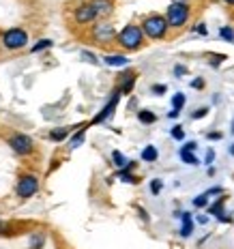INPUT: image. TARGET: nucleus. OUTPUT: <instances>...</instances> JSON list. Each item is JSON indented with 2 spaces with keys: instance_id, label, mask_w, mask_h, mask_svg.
<instances>
[{
  "instance_id": "f257e3e1",
  "label": "nucleus",
  "mask_w": 234,
  "mask_h": 249,
  "mask_svg": "<svg viewBox=\"0 0 234 249\" xmlns=\"http://www.w3.org/2000/svg\"><path fill=\"white\" fill-rule=\"evenodd\" d=\"M118 45L125 50H129V52H136L142 48V43H144V30H142V26H136V24H129V26H125V28L118 33Z\"/></svg>"
},
{
  "instance_id": "f03ea898",
  "label": "nucleus",
  "mask_w": 234,
  "mask_h": 249,
  "mask_svg": "<svg viewBox=\"0 0 234 249\" xmlns=\"http://www.w3.org/2000/svg\"><path fill=\"white\" fill-rule=\"evenodd\" d=\"M168 28H170L168 19H165L163 15H157V13L144 18V22H142V30L148 39H163L165 33H168Z\"/></svg>"
},
{
  "instance_id": "7ed1b4c3",
  "label": "nucleus",
  "mask_w": 234,
  "mask_h": 249,
  "mask_svg": "<svg viewBox=\"0 0 234 249\" xmlns=\"http://www.w3.org/2000/svg\"><path fill=\"white\" fill-rule=\"evenodd\" d=\"M189 4L187 2H172L168 7V13H165V19H168L170 28H180V26L187 24L189 19Z\"/></svg>"
},
{
  "instance_id": "20e7f679",
  "label": "nucleus",
  "mask_w": 234,
  "mask_h": 249,
  "mask_svg": "<svg viewBox=\"0 0 234 249\" xmlns=\"http://www.w3.org/2000/svg\"><path fill=\"white\" fill-rule=\"evenodd\" d=\"M37 191H39V178L35 174H22L18 178V185H15V194H18V198L28 200V198H33Z\"/></svg>"
},
{
  "instance_id": "39448f33",
  "label": "nucleus",
  "mask_w": 234,
  "mask_h": 249,
  "mask_svg": "<svg viewBox=\"0 0 234 249\" xmlns=\"http://www.w3.org/2000/svg\"><path fill=\"white\" fill-rule=\"evenodd\" d=\"M26 43H28V35H26V30H22V28H9V30H4L2 45L7 50H11V52L24 50Z\"/></svg>"
},
{
  "instance_id": "423d86ee",
  "label": "nucleus",
  "mask_w": 234,
  "mask_h": 249,
  "mask_svg": "<svg viewBox=\"0 0 234 249\" xmlns=\"http://www.w3.org/2000/svg\"><path fill=\"white\" fill-rule=\"evenodd\" d=\"M9 146L18 155H30L35 148V142H33V138H28L26 133H13V136L9 138Z\"/></svg>"
},
{
  "instance_id": "0eeeda50",
  "label": "nucleus",
  "mask_w": 234,
  "mask_h": 249,
  "mask_svg": "<svg viewBox=\"0 0 234 249\" xmlns=\"http://www.w3.org/2000/svg\"><path fill=\"white\" fill-rule=\"evenodd\" d=\"M121 95H123V92H121V90H118V88H116V90L112 92V99L108 101L106 106H103V110L99 112L95 118H92V123H90V124H99V123H106L108 118H112V114H114V110H116V106H118V99H121Z\"/></svg>"
},
{
  "instance_id": "6e6552de",
  "label": "nucleus",
  "mask_w": 234,
  "mask_h": 249,
  "mask_svg": "<svg viewBox=\"0 0 234 249\" xmlns=\"http://www.w3.org/2000/svg\"><path fill=\"white\" fill-rule=\"evenodd\" d=\"M114 37H118V35H116V30H114L112 24H97L95 28H92V39L101 45L110 43Z\"/></svg>"
},
{
  "instance_id": "1a4fd4ad",
  "label": "nucleus",
  "mask_w": 234,
  "mask_h": 249,
  "mask_svg": "<svg viewBox=\"0 0 234 249\" xmlns=\"http://www.w3.org/2000/svg\"><path fill=\"white\" fill-rule=\"evenodd\" d=\"M97 15H99V13H97V9L92 7V2L80 4V7L75 9V22H77V24H82V26H86V24L95 22Z\"/></svg>"
},
{
  "instance_id": "9d476101",
  "label": "nucleus",
  "mask_w": 234,
  "mask_h": 249,
  "mask_svg": "<svg viewBox=\"0 0 234 249\" xmlns=\"http://www.w3.org/2000/svg\"><path fill=\"white\" fill-rule=\"evenodd\" d=\"M133 84H136V73H131V71H129V73L123 75L118 90H121L123 95H129V92H131V88H133Z\"/></svg>"
},
{
  "instance_id": "9b49d317",
  "label": "nucleus",
  "mask_w": 234,
  "mask_h": 249,
  "mask_svg": "<svg viewBox=\"0 0 234 249\" xmlns=\"http://www.w3.org/2000/svg\"><path fill=\"white\" fill-rule=\"evenodd\" d=\"M180 219H183V228H180V236L187 238L194 232V219H191V213H180Z\"/></svg>"
},
{
  "instance_id": "f8f14e48",
  "label": "nucleus",
  "mask_w": 234,
  "mask_h": 249,
  "mask_svg": "<svg viewBox=\"0 0 234 249\" xmlns=\"http://www.w3.org/2000/svg\"><path fill=\"white\" fill-rule=\"evenodd\" d=\"M103 62H106L108 67H125L127 65V56H121V54H108L106 58H103Z\"/></svg>"
},
{
  "instance_id": "ddd939ff",
  "label": "nucleus",
  "mask_w": 234,
  "mask_h": 249,
  "mask_svg": "<svg viewBox=\"0 0 234 249\" xmlns=\"http://www.w3.org/2000/svg\"><path fill=\"white\" fill-rule=\"evenodd\" d=\"M92 2V7L97 9V13L99 15H108V13H112V0H90Z\"/></svg>"
},
{
  "instance_id": "4468645a",
  "label": "nucleus",
  "mask_w": 234,
  "mask_h": 249,
  "mask_svg": "<svg viewBox=\"0 0 234 249\" xmlns=\"http://www.w3.org/2000/svg\"><path fill=\"white\" fill-rule=\"evenodd\" d=\"M157 157H159V150H157V146H153V144L144 146V150H142V161L153 163V161H157Z\"/></svg>"
},
{
  "instance_id": "2eb2a0df",
  "label": "nucleus",
  "mask_w": 234,
  "mask_h": 249,
  "mask_svg": "<svg viewBox=\"0 0 234 249\" xmlns=\"http://www.w3.org/2000/svg\"><path fill=\"white\" fill-rule=\"evenodd\" d=\"M138 121L144 123V124H153V123H157V114L150 112V110H140L138 112Z\"/></svg>"
},
{
  "instance_id": "dca6fc26",
  "label": "nucleus",
  "mask_w": 234,
  "mask_h": 249,
  "mask_svg": "<svg viewBox=\"0 0 234 249\" xmlns=\"http://www.w3.org/2000/svg\"><path fill=\"white\" fill-rule=\"evenodd\" d=\"M71 129L69 127H58V129H52L50 131V140H54V142H62L67 136H69Z\"/></svg>"
},
{
  "instance_id": "f3484780",
  "label": "nucleus",
  "mask_w": 234,
  "mask_h": 249,
  "mask_svg": "<svg viewBox=\"0 0 234 249\" xmlns=\"http://www.w3.org/2000/svg\"><path fill=\"white\" fill-rule=\"evenodd\" d=\"M112 161H114V165H116V168H121V170H125V168L129 165L127 157H125L121 150H114V153H112Z\"/></svg>"
},
{
  "instance_id": "a211bd4d",
  "label": "nucleus",
  "mask_w": 234,
  "mask_h": 249,
  "mask_svg": "<svg viewBox=\"0 0 234 249\" xmlns=\"http://www.w3.org/2000/svg\"><path fill=\"white\" fill-rule=\"evenodd\" d=\"M180 159H183V161L187 163V165H198V163H200V161H198V157H196V155L194 153H191V150H185V148H180Z\"/></svg>"
},
{
  "instance_id": "6ab92c4d",
  "label": "nucleus",
  "mask_w": 234,
  "mask_h": 249,
  "mask_svg": "<svg viewBox=\"0 0 234 249\" xmlns=\"http://www.w3.org/2000/svg\"><path fill=\"white\" fill-rule=\"evenodd\" d=\"M45 243V234L43 232H37V234L30 236V249H41Z\"/></svg>"
},
{
  "instance_id": "aec40b11",
  "label": "nucleus",
  "mask_w": 234,
  "mask_h": 249,
  "mask_svg": "<svg viewBox=\"0 0 234 249\" xmlns=\"http://www.w3.org/2000/svg\"><path fill=\"white\" fill-rule=\"evenodd\" d=\"M84 133H86V129H80V131H77L75 136H71V140H69V146H71V148L82 146V142H84Z\"/></svg>"
},
{
  "instance_id": "412c9836",
  "label": "nucleus",
  "mask_w": 234,
  "mask_h": 249,
  "mask_svg": "<svg viewBox=\"0 0 234 249\" xmlns=\"http://www.w3.org/2000/svg\"><path fill=\"white\" fill-rule=\"evenodd\" d=\"M183 106H185V95L183 92H176V95L172 97V110H183Z\"/></svg>"
},
{
  "instance_id": "4be33fe9",
  "label": "nucleus",
  "mask_w": 234,
  "mask_h": 249,
  "mask_svg": "<svg viewBox=\"0 0 234 249\" xmlns=\"http://www.w3.org/2000/svg\"><path fill=\"white\" fill-rule=\"evenodd\" d=\"M52 43H54L52 39H41L39 43H35L33 48H30V52H35V54H37V52H41V50H48V48H52Z\"/></svg>"
},
{
  "instance_id": "5701e85b",
  "label": "nucleus",
  "mask_w": 234,
  "mask_h": 249,
  "mask_svg": "<svg viewBox=\"0 0 234 249\" xmlns=\"http://www.w3.org/2000/svg\"><path fill=\"white\" fill-rule=\"evenodd\" d=\"M118 178H121L123 183H131V185L138 183V178H136V176H133L131 172H129V170H121V172H118Z\"/></svg>"
},
{
  "instance_id": "b1692460",
  "label": "nucleus",
  "mask_w": 234,
  "mask_h": 249,
  "mask_svg": "<svg viewBox=\"0 0 234 249\" xmlns=\"http://www.w3.org/2000/svg\"><path fill=\"white\" fill-rule=\"evenodd\" d=\"M219 37L223 41H230V43H232V41H234V30L230 28V26H221V28H219Z\"/></svg>"
},
{
  "instance_id": "393cba45",
  "label": "nucleus",
  "mask_w": 234,
  "mask_h": 249,
  "mask_svg": "<svg viewBox=\"0 0 234 249\" xmlns=\"http://www.w3.org/2000/svg\"><path fill=\"white\" fill-rule=\"evenodd\" d=\"M161 189H163V180H161V178H153V180H150V194L159 196Z\"/></svg>"
},
{
  "instance_id": "a878e982",
  "label": "nucleus",
  "mask_w": 234,
  "mask_h": 249,
  "mask_svg": "<svg viewBox=\"0 0 234 249\" xmlns=\"http://www.w3.org/2000/svg\"><path fill=\"white\" fill-rule=\"evenodd\" d=\"M206 204H209V196H206V194H202V196H198V198H194V206H196V209H204Z\"/></svg>"
},
{
  "instance_id": "bb28decb",
  "label": "nucleus",
  "mask_w": 234,
  "mask_h": 249,
  "mask_svg": "<svg viewBox=\"0 0 234 249\" xmlns=\"http://www.w3.org/2000/svg\"><path fill=\"white\" fill-rule=\"evenodd\" d=\"M82 58H84L86 62H90V65H99V60H97V56L92 54V52H82Z\"/></svg>"
},
{
  "instance_id": "cd10ccee",
  "label": "nucleus",
  "mask_w": 234,
  "mask_h": 249,
  "mask_svg": "<svg viewBox=\"0 0 234 249\" xmlns=\"http://www.w3.org/2000/svg\"><path fill=\"white\" fill-rule=\"evenodd\" d=\"M170 133H172L174 140H183V138H185V131H183V127H180V124L172 127V131H170Z\"/></svg>"
},
{
  "instance_id": "c85d7f7f",
  "label": "nucleus",
  "mask_w": 234,
  "mask_h": 249,
  "mask_svg": "<svg viewBox=\"0 0 234 249\" xmlns=\"http://www.w3.org/2000/svg\"><path fill=\"white\" fill-rule=\"evenodd\" d=\"M165 90H168V86L165 84H153L150 86V92H153V95H163Z\"/></svg>"
},
{
  "instance_id": "c756f323",
  "label": "nucleus",
  "mask_w": 234,
  "mask_h": 249,
  "mask_svg": "<svg viewBox=\"0 0 234 249\" xmlns=\"http://www.w3.org/2000/svg\"><path fill=\"white\" fill-rule=\"evenodd\" d=\"M206 114H209V107H200V110H196L191 114V118H194V121H200V118H204Z\"/></svg>"
},
{
  "instance_id": "7c9ffc66",
  "label": "nucleus",
  "mask_w": 234,
  "mask_h": 249,
  "mask_svg": "<svg viewBox=\"0 0 234 249\" xmlns=\"http://www.w3.org/2000/svg\"><path fill=\"white\" fill-rule=\"evenodd\" d=\"M221 60H226V56H223V54H211V60L209 62H211L213 67H219Z\"/></svg>"
},
{
  "instance_id": "2f4dec72",
  "label": "nucleus",
  "mask_w": 234,
  "mask_h": 249,
  "mask_svg": "<svg viewBox=\"0 0 234 249\" xmlns=\"http://www.w3.org/2000/svg\"><path fill=\"white\" fill-rule=\"evenodd\" d=\"M204 161H206V163H213V161H215V150H213V148L206 150V157H204Z\"/></svg>"
},
{
  "instance_id": "473e14b6",
  "label": "nucleus",
  "mask_w": 234,
  "mask_h": 249,
  "mask_svg": "<svg viewBox=\"0 0 234 249\" xmlns=\"http://www.w3.org/2000/svg\"><path fill=\"white\" fill-rule=\"evenodd\" d=\"M9 230H11V224H7V221H0V234H9Z\"/></svg>"
},
{
  "instance_id": "72a5a7b5",
  "label": "nucleus",
  "mask_w": 234,
  "mask_h": 249,
  "mask_svg": "<svg viewBox=\"0 0 234 249\" xmlns=\"http://www.w3.org/2000/svg\"><path fill=\"white\" fill-rule=\"evenodd\" d=\"M191 88H198V90H200V88H204V80H202V77L194 80V82H191Z\"/></svg>"
},
{
  "instance_id": "f704fd0d",
  "label": "nucleus",
  "mask_w": 234,
  "mask_h": 249,
  "mask_svg": "<svg viewBox=\"0 0 234 249\" xmlns=\"http://www.w3.org/2000/svg\"><path fill=\"white\" fill-rule=\"evenodd\" d=\"M174 73H176V75H185V73H187V67L176 65V67H174Z\"/></svg>"
},
{
  "instance_id": "c9c22d12",
  "label": "nucleus",
  "mask_w": 234,
  "mask_h": 249,
  "mask_svg": "<svg viewBox=\"0 0 234 249\" xmlns=\"http://www.w3.org/2000/svg\"><path fill=\"white\" fill-rule=\"evenodd\" d=\"M206 138L209 140H221V133L219 131H211V133H206Z\"/></svg>"
},
{
  "instance_id": "e433bc0d",
  "label": "nucleus",
  "mask_w": 234,
  "mask_h": 249,
  "mask_svg": "<svg viewBox=\"0 0 234 249\" xmlns=\"http://www.w3.org/2000/svg\"><path fill=\"white\" fill-rule=\"evenodd\" d=\"M196 30H198L200 35H209V30H206V26H204V24H198V26H196Z\"/></svg>"
},
{
  "instance_id": "4c0bfd02",
  "label": "nucleus",
  "mask_w": 234,
  "mask_h": 249,
  "mask_svg": "<svg viewBox=\"0 0 234 249\" xmlns=\"http://www.w3.org/2000/svg\"><path fill=\"white\" fill-rule=\"evenodd\" d=\"M183 148H185V150H191V153H194V150L198 148V144H196V142H187Z\"/></svg>"
},
{
  "instance_id": "58836bf2",
  "label": "nucleus",
  "mask_w": 234,
  "mask_h": 249,
  "mask_svg": "<svg viewBox=\"0 0 234 249\" xmlns=\"http://www.w3.org/2000/svg\"><path fill=\"white\" fill-rule=\"evenodd\" d=\"M138 213H140V217H142L144 221H148V213H146V211H144V209H138Z\"/></svg>"
},
{
  "instance_id": "ea45409f",
  "label": "nucleus",
  "mask_w": 234,
  "mask_h": 249,
  "mask_svg": "<svg viewBox=\"0 0 234 249\" xmlns=\"http://www.w3.org/2000/svg\"><path fill=\"white\" fill-rule=\"evenodd\" d=\"M198 221H200V224H209V217H206V215H200V217H198Z\"/></svg>"
},
{
  "instance_id": "a19ab883",
  "label": "nucleus",
  "mask_w": 234,
  "mask_h": 249,
  "mask_svg": "<svg viewBox=\"0 0 234 249\" xmlns=\"http://www.w3.org/2000/svg\"><path fill=\"white\" fill-rule=\"evenodd\" d=\"M179 114H180L179 110H172V112H170V114H168V116H170V118H176V116H179Z\"/></svg>"
},
{
  "instance_id": "79ce46f5",
  "label": "nucleus",
  "mask_w": 234,
  "mask_h": 249,
  "mask_svg": "<svg viewBox=\"0 0 234 249\" xmlns=\"http://www.w3.org/2000/svg\"><path fill=\"white\" fill-rule=\"evenodd\" d=\"M223 2H226V4H234V0H223Z\"/></svg>"
},
{
  "instance_id": "37998d69",
  "label": "nucleus",
  "mask_w": 234,
  "mask_h": 249,
  "mask_svg": "<svg viewBox=\"0 0 234 249\" xmlns=\"http://www.w3.org/2000/svg\"><path fill=\"white\" fill-rule=\"evenodd\" d=\"M230 155H232V157H234V144H232V146H230Z\"/></svg>"
},
{
  "instance_id": "c03bdc74",
  "label": "nucleus",
  "mask_w": 234,
  "mask_h": 249,
  "mask_svg": "<svg viewBox=\"0 0 234 249\" xmlns=\"http://www.w3.org/2000/svg\"><path fill=\"white\" fill-rule=\"evenodd\" d=\"M172 2H187V0H172Z\"/></svg>"
},
{
  "instance_id": "a18cd8bd",
  "label": "nucleus",
  "mask_w": 234,
  "mask_h": 249,
  "mask_svg": "<svg viewBox=\"0 0 234 249\" xmlns=\"http://www.w3.org/2000/svg\"><path fill=\"white\" fill-rule=\"evenodd\" d=\"M232 133H234V121H232Z\"/></svg>"
}]
</instances>
